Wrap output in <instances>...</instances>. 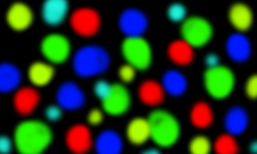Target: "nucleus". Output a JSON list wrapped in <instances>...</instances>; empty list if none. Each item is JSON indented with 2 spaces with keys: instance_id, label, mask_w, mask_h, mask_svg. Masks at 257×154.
Segmentation results:
<instances>
[{
  "instance_id": "f257e3e1",
  "label": "nucleus",
  "mask_w": 257,
  "mask_h": 154,
  "mask_svg": "<svg viewBox=\"0 0 257 154\" xmlns=\"http://www.w3.org/2000/svg\"><path fill=\"white\" fill-rule=\"evenodd\" d=\"M16 148L20 153L38 154L44 151L52 140L50 128L41 121H24L16 128Z\"/></svg>"
},
{
  "instance_id": "f03ea898",
  "label": "nucleus",
  "mask_w": 257,
  "mask_h": 154,
  "mask_svg": "<svg viewBox=\"0 0 257 154\" xmlns=\"http://www.w3.org/2000/svg\"><path fill=\"white\" fill-rule=\"evenodd\" d=\"M110 57L104 48L88 45L80 48L73 59V69L81 77H89L104 72L108 68Z\"/></svg>"
},
{
  "instance_id": "7ed1b4c3",
  "label": "nucleus",
  "mask_w": 257,
  "mask_h": 154,
  "mask_svg": "<svg viewBox=\"0 0 257 154\" xmlns=\"http://www.w3.org/2000/svg\"><path fill=\"white\" fill-rule=\"evenodd\" d=\"M151 137L158 145L169 147L175 144L180 134L178 121L169 112L157 110L148 118Z\"/></svg>"
},
{
  "instance_id": "20e7f679",
  "label": "nucleus",
  "mask_w": 257,
  "mask_h": 154,
  "mask_svg": "<svg viewBox=\"0 0 257 154\" xmlns=\"http://www.w3.org/2000/svg\"><path fill=\"white\" fill-rule=\"evenodd\" d=\"M205 83L211 96L222 99L230 95L235 85V77L228 68L219 65L206 71Z\"/></svg>"
},
{
  "instance_id": "39448f33",
  "label": "nucleus",
  "mask_w": 257,
  "mask_h": 154,
  "mask_svg": "<svg viewBox=\"0 0 257 154\" xmlns=\"http://www.w3.org/2000/svg\"><path fill=\"white\" fill-rule=\"evenodd\" d=\"M122 52L125 58L135 68H148L152 59L150 46L142 37H128L123 41Z\"/></svg>"
},
{
  "instance_id": "423d86ee",
  "label": "nucleus",
  "mask_w": 257,
  "mask_h": 154,
  "mask_svg": "<svg viewBox=\"0 0 257 154\" xmlns=\"http://www.w3.org/2000/svg\"><path fill=\"white\" fill-rule=\"evenodd\" d=\"M181 33L183 40L192 47H199L210 41L213 30L207 20L198 16H192L183 22Z\"/></svg>"
},
{
  "instance_id": "0eeeda50",
  "label": "nucleus",
  "mask_w": 257,
  "mask_h": 154,
  "mask_svg": "<svg viewBox=\"0 0 257 154\" xmlns=\"http://www.w3.org/2000/svg\"><path fill=\"white\" fill-rule=\"evenodd\" d=\"M70 49L68 40L61 34H50L45 37L41 43L43 55L53 63H59L65 61Z\"/></svg>"
},
{
  "instance_id": "6e6552de",
  "label": "nucleus",
  "mask_w": 257,
  "mask_h": 154,
  "mask_svg": "<svg viewBox=\"0 0 257 154\" xmlns=\"http://www.w3.org/2000/svg\"><path fill=\"white\" fill-rule=\"evenodd\" d=\"M71 24L73 29L80 35H93L99 27V15L96 11L91 8L78 9L72 14Z\"/></svg>"
},
{
  "instance_id": "1a4fd4ad",
  "label": "nucleus",
  "mask_w": 257,
  "mask_h": 154,
  "mask_svg": "<svg viewBox=\"0 0 257 154\" xmlns=\"http://www.w3.org/2000/svg\"><path fill=\"white\" fill-rule=\"evenodd\" d=\"M148 20L141 11L136 9H126L119 18V26L128 37H141L148 28Z\"/></svg>"
},
{
  "instance_id": "9d476101",
  "label": "nucleus",
  "mask_w": 257,
  "mask_h": 154,
  "mask_svg": "<svg viewBox=\"0 0 257 154\" xmlns=\"http://www.w3.org/2000/svg\"><path fill=\"white\" fill-rule=\"evenodd\" d=\"M131 98L127 89L122 85H112L111 93L102 100L103 107L107 113L117 116L124 113L130 107Z\"/></svg>"
},
{
  "instance_id": "9b49d317",
  "label": "nucleus",
  "mask_w": 257,
  "mask_h": 154,
  "mask_svg": "<svg viewBox=\"0 0 257 154\" xmlns=\"http://www.w3.org/2000/svg\"><path fill=\"white\" fill-rule=\"evenodd\" d=\"M59 106L67 110L79 109L83 105L85 97L83 92L77 84L72 82L61 85L57 93Z\"/></svg>"
},
{
  "instance_id": "f8f14e48",
  "label": "nucleus",
  "mask_w": 257,
  "mask_h": 154,
  "mask_svg": "<svg viewBox=\"0 0 257 154\" xmlns=\"http://www.w3.org/2000/svg\"><path fill=\"white\" fill-rule=\"evenodd\" d=\"M66 143L74 153H82L88 151L92 144L88 128L82 125L73 126L66 135Z\"/></svg>"
},
{
  "instance_id": "ddd939ff",
  "label": "nucleus",
  "mask_w": 257,
  "mask_h": 154,
  "mask_svg": "<svg viewBox=\"0 0 257 154\" xmlns=\"http://www.w3.org/2000/svg\"><path fill=\"white\" fill-rule=\"evenodd\" d=\"M226 50L231 59L241 63L246 61L251 55V43L244 34H233L227 40Z\"/></svg>"
},
{
  "instance_id": "4468645a",
  "label": "nucleus",
  "mask_w": 257,
  "mask_h": 154,
  "mask_svg": "<svg viewBox=\"0 0 257 154\" xmlns=\"http://www.w3.org/2000/svg\"><path fill=\"white\" fill-rule=\"evenodd\" d=\"M7 20L14 29L22 31L26 29L31 24L32 20L31 9L27 5L20 2L14 4L7 14Z\"/></svg>"
},
{
  "instance_id": "2eb2a0df",
  "label": "nucleus",
  "mask_w": 257,
  "mask_h": 154,
  "mask_svg": "<svg viewBox=\"0 0 257 154\" xmlns=\"http://www.w3.org/2000/svg\"><path fill=\"white\" fill-rule=\"evenodd\" d=\"M66 0H47L43 5L42 16L48 25H56L63 22L68 12Z\"/></svg>"
},
{
  "instance_id": "dca6fc26",
  "label": "nucleus",
  "mask_w": 257,
  "mask_h": 154,
  "mask_svg": "<svg viewBox=\"0 0 257 154\" xmlns=\"http://www.w3.org/2000/svg\"><path fill=\"white\" fill-rule=\"evenodd\" d=\"M248 116L245 109L240 107H234L227 112L224 125L229 134L238 135L247 128Z\"/></svg>"
},
{
  "instance_id": "f3484780",
  "label": "nucleus",
  "mask_w": 257,
  "mask_h": 154,
  "mask_svg": "<svg viewBox=\"0 0 257 154\" xmlns=\"http://www.w3.org/2000/svg\"><path fill=\"white\" fill-rule=\"evenodd\" d=\"M120 135L112 130H105L98 135L95 142L96 151L100 154H117L122 150Z\"/></svg>"
},
{
  "instance_id": "a211bd4d",
  "label": "nucleus",
  "mask_w": 257,
  "mask_h": 154,
  "mask_svg": "<svg viewBox=\"0 0 257 154\" xmlns=\"http://www.w3.org/2000/svg\"><path fill=\"white\" fill-rule=\"evenodd\" d=\"M229 18L235 29L242 32L247 31L253 22V14L249 7L244 4L238 3L231 7Z\"/></svg>"
},
{
  "instance_id": "6ab92c4d",
  "label": "nucleus",
  "mask_w": 257,
  "mask_h": 154,
  "mask_svg": "<svg viewBox=\"0 0 257 154\" xmlns=\"http://www.w3.org/2000/svg\"><path fill=\"white\" fill-rule=\"evenodd\" d=\"M162 85L164 91L169 95L178 96L185 93L187 87V82L185 76L180 71L171 70L165 73Z\"/></svg>"
},
{
  "instance_id": "aec40b11",
  "label": "nucleus",
  "mask_w": 257,
  "mask_h": 154,
  "mask_svg": "<svg viewBox=\"0 0 257 154\" xmlns=\"http://www.w3.org/2000/svg\"><path fill=\"white\" fill-rule=\"evenodd\" d=\"M39 100L38 92L30 87L20 89L15 96L16 109L22 114H28L33 111Z\"/></svg>"
},
{
  "instance_id": "412c9836",
  "label": "nucleus",
  "mask_w": 257,
  "mask_h": 154,
  "mask_svg": "<svg viewBox=\"0 0 257 154\" xmlns=\"http://www.w3.org/2000/svg\"><path fill=\"white\" fill-rule=\"evenodd\" d=\"M169 56L174 63L185 66L191 63L194 58V50L185 40H177L169 46Z\"/></svg>"
},
{
  "instance_id": "4be33fe9",
  "label": "nucleus",
  "mask_w": 257,
  "mask_h": 154,
  "mask_svg": "<svg viewBox=\"0 0 257 154\" xmlns=\"http://www.w3.org/2000/svg\"><path fill=\"white\" fill-rule=\"evenodd\" d=\"M128 139L133 144H142L151 137L148 119L138 118L133 119L127 129Z\"/></svg>"
},
{
  "instance_id": "5701e85b",
  "label": "nucleus",
  "mask_w": 257,
  "mask_h": 154,
  "mask_svg": "<svg viewBox=\"0 0 257 154\" xmlns=\"http://www.w3.org/2000/svg\"><path fill=\"white\" fill-rule=\"evenodd\" d=\"M165 91L162 85L153 80L144 82L140 87L139 95L142 102L149 105L159 104L164 100Z\"/></svg>"
},
{
  "instance_id": "b1692460",
  "label": "nucleus",
  "mask_w": 257,
  "mask_h": 154,
  "mask_svg": "<svg viewBox=\"0 0 257 154\" xmlns=\"http://www.w3.org/2000/svg\"><path fill=\"white\" fill-rule=\"evenodd\" d=\"M21 74L18 69L13 64L3 63L0 67V91L13 90L20 84Z\"/></svg>"
},
{
  "instance_id": "393cba45",
  "label": "nucleus",
  "mask_w": 257,
  "mask_h": 154,
  "mask_svg": "<svg viewBox=\"0 0 257 154\" xmlns=\"http://www.w3.org/2000/svg\"><path fill=\"white\" fill-rule=\"evenodd\" d=\"M54 73L52 66L43 62H36L30 67L29 77L32 83L36 86H44L51 80Z\"/></svg>"
},
{
  "instance_id": "a878e982",
  "label": "nucleus",
  "mask_w": 257,
  "mask_h": 154,
  "mask_svg": "<svg viewBox=\"0 0 257 154\" xmlns=\"http://www.w3.org/2000/svg\"><path fill=\"white\" fill-rule=\"evenodd\" d=\"M193 125L199 128L208 127L212 123L213 113L209 105L205 102L196 103L190 114Z\"/></svg>"
},
{
  "instance_id": "bb28decb",
  "label": "nucleus",
  "mask_w": 257,
  "mask_h": 154,
  "mask_svg": "<svg viewBox=\"0 0 257 154\" xmlns=\"http://www.w3.org/2000/svg\"><path fill=\"white\" fill-rule=\"evenodd\" d=\"M215 150L220 154H233L237 152V142L233 135L228 134L222 135L215 143Z\"/></svg>"
},
{
  "instance_id": "cd10ccee",
  "label": "nucleus",
  "mask_w": 257,
  "mask_h": 154,
  "mask_svg": "<svg viewBox=\"0 0 257 154\" xmlns=\"http://www.w3.org/2000/svg\"><path fill=\"white\" fill-rule=\"evenodd\" d=\"M189 148L193 154H207L211 150L210 140L205 136L199 135L190 142Z\"/></svg>"
},
{
  "instance_id": "c85d7f7f",
  "label": "nucleus",
  "mask_w": 257,
  "mask_h": 154,
  "mask_svg": "<svg viewBox=\"0 0 257 154\" xmlns=\"http://www.w3.org/2000/svg\"><path fill=\"white\" fill-rule=\"evenodd\" d=\"M169 19L174 22H180L185 20L187 9L183 5L179 3L172 4L167 11Z\"/></svg>"
},
{
  "instance_id": "c756f323",
  "label": "nucleus",
  "mask_w": 257,
  "mask_h": 154,
  "mask_svg": "<svg viewBox=\"0 0 257 154\" xmlns=\"http://www.w3.org/2000/svg\"><path fill=\"white\" fill-rule=\"evenodd\" d=\"M112 85L104 80H98L94 86V91L98 98L104 100L111 93Z\"/></svg>"
},
{
  "instance_id": "7c9ffc66",
  "label": "nucleus",
  "mask_w": 257,
  "mask_h": 154,
  "mask_svg": "<svg viewBox=\"0 0 257 154\" xmlns=\"http://www.w3.org/2000/svg\"><path fill=\"white\" fill-rule=\"evenodd\" d=\"M119 75L123 82H132L135 78V68L131 64H125L120 68Z\"/></svg>"
},
{
  "instance_id": "2f4dec72",
  "label": "nucleus",
  "mask_w": 257,
  "mask_h": 154,
  "mask_svg": "<svg viewBox=\"0 0 257 154\" xmlns=\"http://www.w3.org/2000/svg\"><path fill=\"white\" fill-rule=\"evenodd\" d=\"M245 91L250 98L255 99L257 95V77L256 75L252 76L247 80Z\"/></svg>"
},
{
  "instance_id": "473e14b6",
  "label": "nucleus",
  "mask_w": 257,
  "mask_h": 154,
  "mask_svg": "<svg viewBox=\"0 0 257 154\" xmlns=\"http://www.w3.org/2000/svg\"><path fill=\"white\" fill-rule=\"evenodd\" d=\"M46 117L50 121H56L61 118L62 112L60 108L56 105H50L45 111Z\"/></svg>"
},
{
  "instance_id": "72a5a7b5",
  "label": "nucleus",
  "mask_w": 257,
  "mask_h": 154,
  "mask_svg": "<svg viewBox=\"0 0 257 154\" xmlns=\"http://www.w3.org/2000/svg\"><path fill=\"white\" fill-rule=\"evenodd\" d=\"M103 115L99 109H93L89 112L88 116V122L91 125H96L102 121Z\"/></svg>"
},
{
  "instance_id": "f704fd0d",
  "label": "nucleus",
  "mask_w": 257,
  "mask_h": 154,
  "mask_svg": "<svg viewBox=\"0 0 257 154\" xmlns=\"http://www.w3.org/2000/svg\"><path fill=\"white\" fill-rule=\"evenodd\" d=\"M219 59L217 55L209 54L205 57V64L208 68H212L219 66Z\"/></svg>"
},
{
  "instance_id": "c9c22d12",
  "label": "nucleus",
  "mask_w": 257,
  "mask_h": 154,
  "mask_svg": "<svg viewBox=\"0 0 257 154\" xmlns=\"http://www.w3.org/2000/svg\"><path fill=\"white\" fill-rule=\"evenodd\" d=\"M11 150V142L6 135L0 139V151L2 153H8Z\"/></svg>"
},
{
  "instance_id": "e433bc0d",
  "label": "nucleus",
  "mask_w": 257,
  "mask_h": 154,
  "mask_svg": "<svg viewBox=\"0 0 257 154\" xmlns=\"http://www.w3.org/2000/svg\"><path fill=\"white\" fill-rule=\"evenodd\" d=\"M250 150L252 151V152L255 153L256 151V142H253V143H251V146H250Z\"/></svg>"
}]
</instances>
